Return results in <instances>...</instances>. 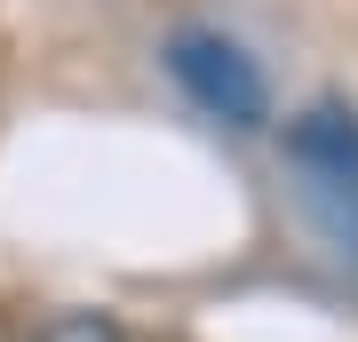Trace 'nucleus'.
<instances>
[{"mask_svg": "<svg viewBox=\"0 0 358 342\" xmlns=\"http://www.w3.org/2000/svg\"><path fill=\"white\" fill-rule=\"evenodd\" d=\"M159 64H167V80H176V88L192 96L207 120L239 127V136L271 127V80H263V64L247 56L231 32H215V24H183V32H167Z\"/></svg>", "mask_w": 358, "mask_h": 342, "instance_id": "f257e3e1", "label": "nucleus"}, {"mask_svg": "<svg viewBox=\"0 0 358 342\" xmlns=\"http://www.w3.org/2000/svg\"><path fill=\"white\" fill-rule=\"evenodd\" d=\"M32 342H128V327L112 311H56L32 327Z\"/></svg>", "mask_w": 358, "mask_h": 342, "instance_id": "f03ea898", "label": "nucleus"}]
</instances>
